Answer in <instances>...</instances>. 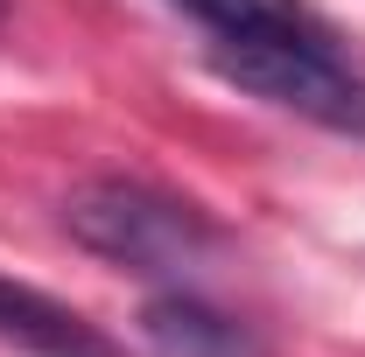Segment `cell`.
<instances>
[{
	"label": "cell",
	"instance_id": "6da1fadb",
	"mask_svg": "<svg viewBox=\"0 0 365 357\" xmlns=\"http://www.w3.org/2000/svg\"><path fill=\"white\" fill-rule=\"evenodd\" d=\"M63 231L71 245H85L91 260L127 267L140 280H182L218 245V224L204 218L190 196L162 189L140 176H91L63 196Z\"/></svg>",
	"mask_w": 365,
	"mask_h": 357
},
{
	"label": "cell",
	"instance_id": "7a4b0ae2",
	"mask_svg": "<svg viewBox=\"0 0 365 357\" xmlns=\"http://www.w3.org/2000/svg\"><path fill=\"white\" fill-rule=\"evenodd\" d=\"M211 70L225 85L267 98L295 119H317L330 134L365 140V78L351 70V56L337 49L330 21L309 28H274V36H232V43H204Z\"/></svg>",
	"mask_w": 365,
	"mask_h": 357
},
{
	"label": "cell",
	"instance_id": "3957f363",
	"mask_svg": "<svg viewBox=\"0 0 365 357\" xmlns=\"http://www.w3.org/2000/svg\"><path fill=\"white\" fill-rule=\"evenodd\" d=\"M0 343L21 357H127L71 302H56L29 280H7V273H0Z\"/></svg>",
	"mask_w": 365,
	"mask_h": 357
},
{
	"label": "cell",
	"instance_id": "277c9868",
	"mask_svg": "<svg viewBox=\"0 0 365 357\" xmlns=\"http://www.w3.org/2000/svg\"><path fill=\"white\" fill-rule=\"evenodd\" d=\"M140 336L155 343V357H267L239 315L211 309L204 294H182V287H162L140 309Z\"/></svg>",
	"mask_w": 365,
	"mask_h": 357
}]
</instances>
